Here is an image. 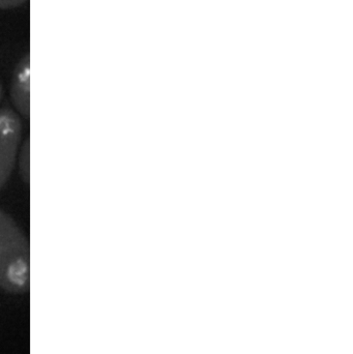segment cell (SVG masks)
Here are the masks:
<instances>
[{
    "mask_svg": "<svg viewBox=\"0 0 353 354\" xmlns=\"http://www.w3.org/2000/svg\"><path fill=\"white\" fill-rule=\"evenodd\" d=\"M28 283V241L18 224L0 209V288L20 292Z\"/></svg>",
    "mask_w": 353,
    "mask_h": 354,
    "instance_id": "cell-1",
    "label": "cell"
},
{
    "mask_svg": "<svg viewBox=\"0 0 353 354\" xmlns=\"http://www.w3.org/2000/svg\"><path fill=\"white\" fill-rule=\"evenodd\" d=\"M22 134V124L12 110L0 109V191L8 183L17 157Z\"/></svg>",
    "mask_w": 353,
    "mask_h": 354,
    "instance_id": "cell-2",
    "label": "cell"
},
{
    "mask_svg": "<svg viewBox=\"0 0 353 354\" xmlns=\"http://www.w3.org/2000/svg\"><path fill=\"white\" fill-rule=\"evenodd\" d=\"M30 64L28 55L24 56L17 64L16 68L12 73L10 82V95L12 103L22 115L29 116V74Z\"/></svg>",
    "mask_w": 353,
    "mask_h": 354,
    "instance_id": "cell-3",
    "label": "cell"
},
{
    "mask_svg": "<svg viewBox=\"0 0 353 354\" xmlns=\"http://www.w3.org/2000/svg\"><path fill=\"white\" fill-rule=\"evenodd\" d=\"M19 169H20L21 176L25 180L28 181L29 177V145L28 141L24 143L20 151V155L18 156Z\"/></svg>",
    "mask_w": 353,
    "mask_h": 354,
    "instance_id": "cell-4",
    "label": "cell"
},
{
    "mask_svg": "<svg viewBox=\"0 0 353 354\" xmlns=\"http://www.w3.org/2000/svg\"><path fill=\"white\" fill-rule=\"evenodd\" d=\"M28 0H0V8L8 10V8H18L26 3Z\"/></svg>",
    "mask_w": 353,
    "mask_h": 354,
    "instance_id": "cell-5",
    "label": "cell"
},
{
    "mask_svg": "<svg viewBox=\"0 0 353 354\" xmlns=\"http://www.w3.org/2000/svg\"><path fill=\"white\" fill-rule=\"evenodd\" d=\"M2 95H3V91H2V85L1 83H0V101H1Z\"/></svg>",
    "mask_w": 353,
    "mask_h": 354,
    "instance_id": "cell-6",
    "label": "cell"
}]
</instances>
